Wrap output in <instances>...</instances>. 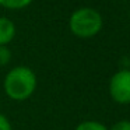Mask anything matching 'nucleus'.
Masks as SVG:
<instances>
[{"label":"nucleus","mask_w":130,"mask_h":130,"mask_svg":"<svg viewBox=\"0 0 130 130\" xmlns=\"http://www.w3.org/2000/svg\"><path fill=\"white\" fill-rule=\"evenodd\" d=\"M70 31L78 38H92L101 31L102 17L96 10L83 7L71 14L69 21Z\"/></svg>","instance_id":"nucleus-2"},{"label":"nucleus","mask_w":130,"mask_h":130,"mask_svg":"<svg viewBox=\"0 0 130 130\" xmlns=\"http://www.w3.org/2000/svg\"><path fill=\"white\" fill-rule=\"evenodd\" d=\"M109 95L116 104H130V70L122 69L116 71L109 81Z\"/></svg>","instance_id":"nucleus-3"},{"label":"nucleus","mask_w":130,"mask_h":130,"mask_svg":"<svg viewBox=\"0 0 130 130\" xmlns=\"http://www.w3.org/2000/svg\"><path fill=\"white\" fill-rule=\"evenodd\" d=\"M3 88L10 99L25 101L37 90V76L27 66H17L7 73Z\"/></svg>","instance_id":"nucleus-1"},{"label":"nucleus","mask_w":130,"mask_h":130,"mask_svg":"<svg viewBox=\"0 0 130 130\" xmlns=\"http://www.w3.org/2000/svg\"><path fill=\"white\" fill-rule=\"evenodd\" d=\"M108 130H130V120H119L112 124V127Z\"/></svg>","instance_id":"nucleus-8"},{"label":"nucleus","mask_w":130,"mask_h":130,"mask_svg":"<svg viewBox=\"0 0 130 130\" xmlns=\"http://www.w3.org/2000/svg\"><path fill=\"white\" fill-rule=\"evenodd\" d=\"M74 130H108V127L96 120H84L80 124H77Z\"/></svg>","instance_id":"nucleus-5"},{"label":"nucleus","mask_w":130,"mask_h":130,"mask_svg":"<svg viewBox=\"0 0 130 130\" xmlns=\"http://www.w3.org/2000/svg\"><path fill=\"white\" fill-rule=\"evenodd\" d=\"M15 37V25L11 20L0 17V45L7 46Z\"/></svg>","instance_id":"nucleus-4"},{"label":"nucleus","mask_w":130,"mask_h":130,"mask_svg":"<svg viewBox=\"0 0 130 130\" xmlns=\"http://www.w3.org/2000/svg\"><path fill=\"white\" fill-rule=\"evenodd\" d=\"M32 3V0H0V4L3 7H7V9H24L28 4Z\"/></svg>","instance_id":"nucleus-6"},{"label":"nucleus","mask_w":130,"mask_h":130,"mask_svg":"<svg viewBox=\"0 0 130 130\" xmlns=\"http://www.w3.org/2000/svg\"><path fill=\"white\" fill-rule=\"evenodd\" d=\"M0 130H13L10 120L3 115V113H0Z\"/></svg>","instance_id":"nucleus-9"},{"label":"nucleus","mask_w":130,"mask_h":130,"mask_svg":"<svg viewBox=\"0 0 130 130\" xmlns=\"http://www.w3.org/2000/svg\"><path fill=\"white\" fill-rule=\"evenodd\" d=\"M11 60V51L7 46L0 45V66H6Z\"/></svg>","instance_id":"nucleus-7"}]
</instances>
